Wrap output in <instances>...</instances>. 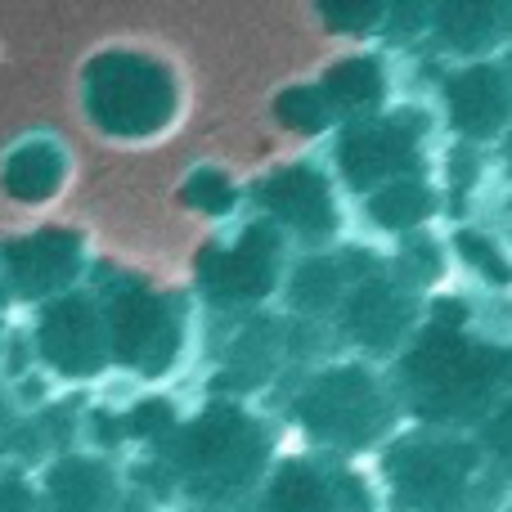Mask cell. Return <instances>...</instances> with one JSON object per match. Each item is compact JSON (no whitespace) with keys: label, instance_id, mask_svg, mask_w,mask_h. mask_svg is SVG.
<instances>
[{"label":"cell","instance_id":"obj_22","mask_svg":"<svg viewBox=\"0 0 512 512\" xmlns=\"http://www.w3.org/2000/svg\"><path fill=\"white\" fill-rule=\"evenodd\" d=\"M499 63H504V72H508V81H512V41L499 50Z\"/></svg>","mask_w":512,"mask_h":512},{"label":"cell","instance_id":"obj_12","mask_svg":"<svg viewBox=\"0 0 512 512\" xmlns=\"http://www.w3.org/2000/svg\"><path fill=\"white\" fill-rule=\"evenodd\" d=\"M283 274H288V239L270 221H256L216 261L212 292H221L225 301H239V306H256L279 288Z\"/></svg>","mask_w":512,"mask_h":512},{"label":"cell","instance_id":"obj_16","mask_svg":"<svg viewBox=\"0 0 512 512\" xmlns=\"http://www.w3.org/2000/svg\"><path fill=\"white\" fill-rule=\"evenodd\" d=\"M445 239H450L454 265H463V270L481 283V292H512V248L490 225L463 221V225H454Z\"/></svg>","mask_w":512,"mask_h":512},{"label":"cell","instance_id":"obj_14","mask_svg":"<svg viewBox=\"0 0 512 512\" xmlns=\"http://www.w3.org/2000/svg\"><path fill=\"white\" fill-rule=\"evenodd\" d=\"M360 216L373 234H387V239H400V234L427 230L445 216V194L436 185V176H405L391 180V185L373 189V194L360 198Z\"/></svg>","mask_w":512,"mask_h":512},{"label":"cell","instance_id":"obj_13","mask_svg":"<svg viewBox=\"0 0 512 512\" xmlns=\"http://www.w3.org/2000/svg\"><path fill=\"white\" fill-rule=\"evenodd\" d=\"M319 90L333 104L337 126L360 122V117L382 113L387 104H396V81H391V63L382 50H351L342 59H333L319 72Z\"/></svg>","mask_w":512,"mask_h":512},{"label":"cell","instance_id":"obj_21","mask_svg":"<svg viewBox=\"0 0 512 512\" xmlns=\"http://www.w3.org/2000/svg\"><path fill=\"white\" fill-rule=\"evenodd\" d=\"M495 149H499V167H504V176L512 180V131L504 135V140H499L495 144Z\"/></svg>","mask_w":512,"mask_h":512},{"label":"cell","instance_id":"obj_20","mask_svg":"<svg viewBox=\"0 0 512 512\" xmlns=\"http://www.w3.org/2000/svg\"><path fill=\"white\" fill-rule=\"evenodd\" d=\"M477 441L486 445V454L495 459V468L504 472V481H508V490H512V396L486 418V423L477 427Z\"/></svg>","mask_w":512,"mask_h":512},{"label":"cell","instance_id":"obj_3","mask_svg":"<svg viewBox=\"0 0 512 512\" xmlns=\"http://www.w3.org/2000/svg\"><path fill=\"white\" fill-rule=\"evenodd\" d=\"M288 427L310 454L364 463L405 427L387 369L360 355H328L301 369L288 396Z\"/></svg>","mask_w":512,"mask_h":512},{"label":"cell","instance_id":"obj_8","mask_svg":"<svg viewBox=\"0 0 512 512\" xmlns=\"http://www.w3.org/2000/svg\"><path fill=\"white\" fill-rule=\"evenodd\" d=\"M436 122L450 140L495 149L512 131V81L504 63L495 59H468L445 63L436 81Z\"/></svg>","mask_w":512,"mask_h":512},{"label":"cell","instance_id":"obj_7","mask_svg":"<svg viewBox=\"0 0 512 512\" xmlns=\"http://www.w3.org/2000/svg\"><path fill=\"white\" fill-rule=\"evenodd\" d=\"M261 512H382V495L369 468L306 450L265 472Z\"/></svg>","mask_w":512,"mask_h":512},{"label":"cell","instance_id":"obj_24","mask_svg":"<svg viewBox=\"0 0 512 512\" xmlns=\"http://www.w3.org/2000/svg\"><path fill=\"white\" fill-rule=\"evenodd\" d=\"M508 512H512V508H508Z\"/></svg>","mask_w":512,"mask_h":512},{"label":"cell","instance_id":"obj_19","mask_svg":"<svg viewBox=\"0 0 512 512\" xmlns=\"http://www.w3.org/2000/svg\"><path fill=\"white\" fill-rule=\"evenodd\" d=\"M427 23H432V0H387L378 41L418 45V41H427Z\"/></svg>","mask_w":512,"mask_h":512},{"label":"cell","instance_id":"obj_4","mask_svg":"<svg viewBox=\"0 0 512 512\" xmlns=\"http://www.w3.org/2000/svg\"><path fill=\"white\" fill-rule=\"evenodd\" d=\"M436 108L427 104H387L382 113L337 126L328 140V171L342 194L364 198L373 189L405 176H436Z\"/></svg>","mask_w":512,"mask_h":512},{"label":"cell","instance_id":"obj_17","mask_svg":"<svg viewBox=\"0 0 512 512\" xmlns=\"http://www.w3.org/2000/svg\"><path fill=\"white\" fill-rule=\"evenodd\" d=\"M274 117H279L283 131L301 135V140H324V135L337 131L333 104L324 99L319 81H306V86H288L279 99H274Z\"/></svg>","mask_w":512,"mask_h":512},{"label":"cell","instance_id":"obj_23","mask_svg":"<svg viewBox=\"0 0 512 512\" xmlns=\"http://www.w3.org/2000/svg\"><path fill=\"white\" fill-rule=\"evenodd\" d=\"M508 32H512V0H508Z\"/></svg>","mask_w":512,"mask_h":512},{"label":"cell","instance_id":"obj_15","mask_svg":"<svg viewBox=\"0 0 512 512\" xmlns=\"http://www.w3.org/2000/svg\"><path fill=\"white\" fill-rule=\"evenodd\" d=\"M450 270H454L450 239H445L436 225L414 230V234H400V239H391V248H387V274L405 292H414V297H423V301L441 297Z\"/></svg>","mask_w":512,"mask_h":512},{"label":"cell","instance_id":"obj_18","mask_svg":"<svg viewBox=\"0 0 512 512\" xmlns=\"http://www.w3.org/2000/svg\"><path fill=\"white\" fill-rule=\"evenodd\" d=\"M315 14L324 32L342 36V41H378L387 0H315Z\"/></svg>","mask_w":512,"mask_h":512},{"label":"cell","instance_id":"obj_5","mask_svg":"<svg viewBox=\"0 0 512 512\" xmlns=\"http://www.w3.org/2000/svg\"><path fill=\"white\" fill-rule=\"evenodd\" d=\"M423 315H427V301L400 288L387 274V261H382L373 274L351 283V292L342 297L328 333H333V342L346 346V355H360V360H373L387 369L409 346V337L418 333Z\"/></svg>","mask_w":512,"mask_h":512},{"label":"cell","instance_id":"obj_2","mask_svg":"<svg viewBox=\"0 0 512 512\" xmlns=\"http://www.w3.org/2000/svg\"><path fill=\"white\" fill-rule=\"evenodd\" d=\"M382 512H508L512 490L477 432L405 423L373 454Z\"/></svg>","mask_w":512,"mask_h":512},{"label":"cell","instance_id":"obj_11","mask_svg":"<svg viewBox=\"0 0 512 512\" xmlns=\"http://www.w3.org/2000/svg\"><path fill=\"white\" fill-rule=\"evenodd\" d=\"M427 41L441 59H495L512 41L508 32V0H432Z\"/></svg>","mask_w":512,"mask_h":512},{"label":"cell","instance_id":"obj_10","mask_svg":"<svg viewBox=\"0 0 512 512\" xmlns=\"http://www.w3.org/2000/svg\"><path fill=\"white\" fill-rule=\"evenodd\" d=\"M382 261H387V252L369 248V243H333V248L306 252L283 274L288 315L310 319V324H333V315H337V306H342V297L351 292V283L373 274Z\"/></svg>","mask_w":512,"mask_h":512},{"label":"cell","instance_id":"obj_6","mask_svg":"<svg viewBox=\"0 0 512 512\" xmlns=\"http://www.w3.org/2000/svg\"><path fill=\"white\" fill-rule=\"evenodd\" d=\"M265 221L288 243H301L306 252L333 248L346 234V203L342 185L328 171V162H288L256 189Z\"/></svg>","mask_w":512,"mask_h":512},{"label":"cell","instance_id":"obj_9","mask_svg":"<svg viewBox=\"0 0 512 512\" xmlns=\"http://www.w3.org/2000/svg\"><path fill=\"white\" fill-rule=\"evenodd\" d=\"M189 468L212 477L216 486H221V495L256 486V481H265V472L274 468L270 427L239 405L212 409V414L189 432Z\"/></svg>","mask_w":512,"mask_h":512},{"label":"cell","instance_id":"obj_1","mask_svg":"<svg viewBox=\"0 0 512 512\" xmlns=\"http://www.w3.org/2000/svg\"><path fill=\"white\" fill-rule=\"evenodd\" d=\"M387 378L405 423L477 432L512 396V333L486 324L481 301L441 292L427 301L409 346L387 364Z\"/></svg>","mask_w":512,"mask_h":512}]
</instances>
